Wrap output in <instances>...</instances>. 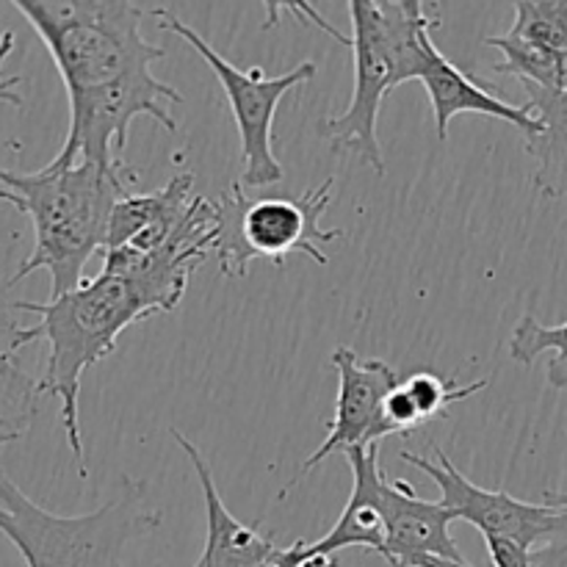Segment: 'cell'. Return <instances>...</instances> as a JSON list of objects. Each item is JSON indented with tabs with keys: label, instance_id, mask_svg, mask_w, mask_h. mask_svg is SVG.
Segmentation results:
<instances>
[{
	"label": "cell",
	"instance_id": "obj_20",
	"mask_svg": "<svg viewBox=\"0 0 567 567\" xmlns=\"http://www.w3.org/2000/svg\"><path fill=\"white\" fill-rule=\"evenodd\" d=\"M20 330L14 316L0 310V402H39V380L28 377L14 365L20 352Z\"/></svg>",
	"mask_w": 567,
	"mask_h": 567
},
{
	"label": "cell",
	"instance_id": "obj_7",
	"mask_svg": "<svg viewBox=\"0 0 567 567\" xmlns=\"http://www.w3.org/2000/svg\"><path fill=\"white\" fill-rule=\"evenodd\" d=\"M349 17H352L349 48L354 55L352 103L343 114L324 116L319 122V136L330 142L332 153L358 158L377 175H385L377 120H380L382 100L396 89V70L388 48L380 0H352Z\"/></svg>",
	"mask_w": 567,
	"mask_h": 567
},
{
	"label": "cell",
	"instance_id": "obj_14",
	"mask_svg": "<svg viewBox=\"0 0 567 567\" xmlns=\"http://www.w3.org/2000/svg\"><path fill=\"white\" fill-rule=\"evenodd\" d=\"M343 457L352 465V496H349L336 526L321 540L308 543L310 551L336 557L343 548H365V551L380 554L385 559V520H382L374 496L377 476L382 474L380 443L363 449H349V452H343Z\"/></svg>",
	"mask_w": 567,
	"mask_h": 567
},
{
	"label": "cell",
	"instance_id": "obj_13",
	"mask_svg": "<svg viewBox=\"0 0 567 567\" xmlns=\"http://www.w3.org/2000/svg\"><path fill=\"white\" fill-rule=\"evenodd\" d=\"M426 94H430L432 114H435V133L441 142L449 138V127L457 114H482L493 120H504L518 127L524 138H535L543 133V122L537 120L529 105H513L502 94L480 86L468 72L460 70L454 61H449L441 50H435L421 75Z\"/></svg>",
	"mask_w": 567,
	"mask_h": 567
},
{
	"label": "cell",
	"instance_id": "obj_26",
	"mask_svg": "<svg viewBox=\"0 0 567 567\" xmlns=\"http://www.w3.org/2000/svg\"><path fill=\"white\" fill-rule=\"evenodd\" d=\"M413 567H471V565L454 563V559H443V557H421Z\"/></svg>",
	"mask_w": 567,
	"mask_h": 567
},
{
	"label": "cell",
	"instance_id": "obj_2",
	"mask_svg": "<svg viewBox=\"0 0 567 567\" xmlns=\"http://www.w3.org/2000/svg\"><path fill=\"white\" fill-rule=\"evenodd\" d=\"M208 255L210 236L205 225L186 219L161 252L109 249L103 271L75 291L48 302L14 305V310L39 316L37 324L20 330V349L48 341V369L39 391L61 402V426L81 480L89 476L78 413L83 374L116 352V341L127 327L147 316L172 313L183 302L192 271Z\"/></svg>",
	"mask_w": 567,
	"mask_h": 567
},
{
	"label": "cell",
	"instance_id": "obj_16",
	"mask_svg": "<svg viewBox=\"0 0 567 567\" xmlns=\"http://www.w3.org/2000/svg\"><path fill=\"white\" fill-rule=\"evenodd\" d=\"M485 44L502 53V61L493 64V72L518 78L524 89H548L551 92V89H563L567 83L565 53L548 50L509 31L502 37H487Z\"/></svg>",
	"mask_w": 567,
	"mask_h": 567
},
{
	"label": "cell",
	"instance_id": "obj_25",
	"mask_svg": "<svg viewBox=\"0 0 567 567\" xmlns=\"http://www.w3.org/2000/svg\"><path fill=\"white\" fill-rule=\"evenodd\" d=\"M271 567H341L336 557H324V554H313L305 540L291 543L288 548H282L280 557L275 559Z\"/></svg>",
	"mask_w": 567,
	"mask_h": 567
},
{
	"label": "cell",
	"instance_id": "obj_17",
	"mask_svg": "<svg viewBox=\"0 0 567 567\" xmlns=\"http://www.w3.org/2000/svg\"><path fill=\"white\" fill-rule=\"evenodd\" d=\"M543 352H554L546 365L548 385L567 393V321L540 324L532 313H524L509 336V358L520 365H532Z\"/></svg>",
	"mask_w": 567,
	"mask_h": 567
},
{
	"label": "cell",
	"instance_id": "obj_4",
	"mask_svg": "<svg viewBox=\"0 0 567 567\" xmlns=\"http://www.w3.org/2000/svg\"><path fill=\"white\" fill-rule=\"evenodd\" d=\"M164 513L150 507L147 485L120 476L111 502L86 515H55L25 496L0 468V535L28 567H122L131 540L153 535Z\"/></svg>",
	"mask_w": 567,
	"mask_h": 567
},
{
	"label": "cell",
	"instance_id": "obj_15",
	"mask_svg": "<svg viewBox=\"0 0 567 567\" xmlns=\"http://www.w3.org/2000/svg\"><path fill=\"white\" fill-rule=\"evenodd\" d=\"M529 109L543 122V133L526 138V153L537 161L532 175L537 192L548 199L567 197V83L563 89H526Z\"/></svg>",
	"mask_w": 567,
	"mask_h": 567
},
{
	"label": "cell",
	"instance_id": "obj_12",
	"mask_svg": "<svg viewBox=\"0 0 567 567\" xmlns=\"http://www.w3.org/2000/svg\"><path fill=\"white\" fill-rule=\"evenodd\" d=\"M194 199V175L181 172L153 194H127L116 203L109 221V249H127L136 255L161 252L186 221Z\"/></svg>",
	"mask_w": 567,
	"mask_h": 567
},
{
	"label": "cell",
	"instance_id": "obj_5",
	"mask_svg": "<svg viewBox=\"0 0 567 567\" xmlns=\"http://www.w3.org/2000/svg\"><path fill=\"white\" fill-rule=\"evenodd\" d=\"M336 177H327L302 197L249 199L241 183H233L227 194L216 199L219 227H216L214 255L225 277H247L255 258H269L275 266H286L291 252H302L319 266H327L321 244H332L343 230H324L321 216L330 208Z\"/></svg>",
	"mask_w": 567,
	"mask_h": 567
},
{
	"label": "cell",
	"instance_id": "obj_6",
	"mask_svg": "<svg viewBox=\"0 0 567 567\" xmlns=\"http://www.w3.org/2000/svg\"><path fill=\"white\" fill-rule=\"evenodd\" d=\"M155 20H161L164 31L177 33L183 42L192 44L197 50V55H203L205 64L214 70V75L219 78L221 89H225V97L230 103L233 120H236L238 138H241V161L244 169L238 183L241 188H269L275 183H280L286 177L280 161L275 155V111L280 105V100L291 92L293 86L305 81H313L316 78V64L313 61H302L293 70L282 72V75H264L260 66L252 70H241L233 61H227L214 44L205 37H199L188 22H183L166 6L153 9Z\"/></svg>",
	"mask_w": 567,
	"mask_h": 567
},
{
	"label": "cell",
	"instance_id": "obj_18",
	"mask_svg": "<svg viewBox=\"0 0 567 567\" xmlns=\"http://www.w3.org/2000/svg\"><path fill=\"white\" fill-rule=\"evenodd\" d=\"M509 33L567 55V0H518Z\"/></svg>",
	"mask_w": 567,
	"mask_h": 567
},
{
	"label": "cell",
	"instance_id": "obj_23",
	"mask_svg": "<svg viewBox=\"0 0 567 567\" xmlns=\"http://www.w3.org/2000/svg\"><path fill=\"white\" fill-rule=\"evenodd\" d=\"M14 31H9L6 28L3 33H0V103L3 105H11V109H22L25 105V100H22V94L17 92V86L22 83L20 75H3V66L6 61H9V55L14 53Z\"/></svg>",
	"mask_w": 567,
	"mask_h": 567
},
{
	"label": "cell",
	"instance_id": "obj_10",
	"mask_svg": "<svg viewBox=\"0 0 567 567\" xmlns=\"http://www.w3.org/2000/svg\"><path fill=\"white\" fill-rule=\"evenodd\" d=\"M377 507L385 520V563L413 567L421 557H443L465 563L463 551L449 535L454 515L441 502L415 496L404 480H388L382 471L374 485Z\"/></svg>",
	"mask_w": 567,
	"mask_h": 567
},
{
	"label": "cell",
	"instance_id": "obj_22",
	"mask_svg": "<svg viewBox=\"0 0 567 567\" xmlns=\"http://www.w3.org/2000/svg\"><path fill=\"white\" fill-rule=\"evenodd\" d=\"M39 402H0V446L20 441L37 419Z\"/></svg>",
	"mask_w": 567,
	"mask_h": 567
},
{
	"label": "cell",
	"instance_id": "obj_3",
	"mask_svg": "<svg viewBox=\"0 0 567 567\" xmlns=\"http://www.w3.org/2000/svg\"><path fill=\"white\" fill-rule=\"evenodd\" d=\"M136 183L138 172L125 158L111 166L92 161L48 164L39 172L0 166V199L14 205L33 225V249L9 286L44 269L50 275V299L81 288L89 260L105 252L116 203L133 194Z\"/></svg>",
	"mask_w": 567,
	"mask_h": 567
},
{
	"label": "cell",
	"instance_id": "obj_1",
	"mask_svg": "<svg viewBox=\"0 0 567 567\" xmlns=\"http://www.w3.org/2000/svg\"><path fill=\"white\" fill-rule=\"evenodd\" d=\"M48 48L70 100V127L55 166L78 161L111 166L125 158L127 127L150 116L177 133L169 105L183 94L150 72L166 50L144 39L153 9L127 0H14Z\"/></svg>",
	"mask_w": 567,
	"mask_h": 567
},
{
	"label": "cell",
	"instance_id": "obj_21",
	"mask_svg": "<svg viewBox=\"0 0 567 567\" xmlns=\"http://www.w3.org/2000/svg\"><path fill=\"white\" fill-rule=\"evenodd\" d=\"M543 504L554 509V526L546 540L532 551V567H567V485L543 493Z\"/></svg>",
	"mask_w": 567,
	"mask_h": 567
},
{
	"label": "cell",
	"instance_id": "obj_19",
	"mask_svg": "<svg viewBox=\"0 0 567 567\" xmlns=\"http://www.w3.org/2000/svg\"><path fill=\"white\" fill-rule=\"evenodd\" d=\"M487 385H491V377L471 382V385H457V382L446 380V377L419 371V374L408 377V380L402 382V391L408 393V399L413 402L421 424H430L437 415H446L449 404L465 402V399L487 391Z\"/></svg>",
	"mask_w": 567,
	"mask_h": 567
},
{
	"label": "cell",
	"instance_id": "obj_8",
	"mask_svg": "<svg viewBox=\"0 0 567 567\" xmlns=\"http://www.w3.org/2000/svg\"><path fill=\"white\" fill-rule=\"evenodd\" d=\"M330 365L338 374V402L336 415L330 421V430H327L324 443L305 460L297 480L288 487H282L277 498H286V491H291L305 474L316 471V465L324 463L330 454L374 446V443L388 437L385 399L399 385L396 369L380 358L360 360L358 352L349 347H338L330 354Z\"/></svg>",
	"mask_w": 567,
	"mask_h": 567
},
{
	"label": "cell",
	"instance_id": "obj_9",
	"mask_svg": "<svg viewBox=\"0 0 567 567\" xmlns=\"http://www.w3.org/2000/svg\"><path fill=\"white\" fill-rule=\"evenodd\" d=\"M402 460L435 482L441 504L454 515V520L476 526L485 537H507L535 551L551 532L554 509L548 504L520 502L507 491H485L474 485L437 446L435 460L413 452H402Z\"/></svg>",
	"mask_w": 567,
	"mask_h": 567
},
{
	"label": "cell",
	"instance_id": "obj_24",
	"mask_svg": "<svg viewBox=\"0 0 567 567\" xmlns=\"http://www.w3.org/2000/svg\"><path fill=\"white\" fill-rule=\"evenodd\" d=\"M487 554L496 567H532V548L507 537H485Z\"/></svg>",
	"mask_w": 567,
	"mask_h": 567
},
{
	"label": "cell",
	"instance_id": "obj_11",
	"mask_svg": "<svg viewBox=\"0 0 567 567\" xmlns=\"http://www.w3.org/2000/svg\"><path fill=\"white\" fill-rule=\"evenodd\" d=\"M172 441L183 449V454L192 463L194 474H197L199 487L205 496V518H208V537H205V548L199 554L194 567H271L275 559L280 557L282 548L277 546L275 537L264 535L258 524L247 526L227 509L221 502L219 491H216L214 474H210L208 460L203 457L197 446L188 441L183 432L169 430Z\"/></svg>",
	"mask_w": 567,
	"mask_h": 567
}]
</instances>
